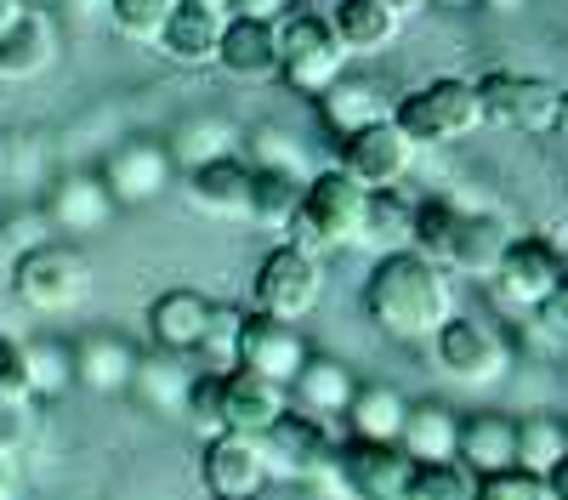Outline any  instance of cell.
Listing matches in <instances>:
<instances>
[{
	"label": "cell",
	"mask_w": 568,
	"mask_h": 500,
	"mask_svg": "<svg viewBox=\"0 0 568 500\" xmlns=\"http://www.w3.org/2000/svg\"><path fill=\"white\" fill-rule=\"evenodd\" d=\"M364 318L387 341H433L444 330V318H455V290L449 273L438 262H426L420 251H387L364 279Z\"/></svg>",
	"instance_id": "6da1fadb"
},
{
	"label": "cell",
	"mask_w": 568,
	"mask_h": 500,
	"mask_svg": "<svg viewBox=\"0 0 568 500\" xmlns=\"http://www.w3.org/2000/svg\"><path fill=\"white\" fill-rule=\"evenodd\" d=\"M358 222H364V188L342 171H318L302 182V205L284 222V245H296L307 256H329L358 239Z\"/></svg>",
	"instance_id": "7a4b0ae2"
},
{
	"label": "cell",
	"mask_w": 568,
	"mask_h": 500,
	"mask_svg": "<svg viewBox=\"0 0 568 500\" xmlns=\"http://www.w3.org/2000/svg\"><path fill=\"white\" fill-rule=\"evenodd\" d=\"M278 85L296 91V98H318L329 80L347 74V45L336 40L324 12H307V7H291L278 23Z\"/></svg>",
	"instance_id": "3957f363"
},
{
	"label": "cell",
	"mask_w": 568,
	"mask_h": 500,
	"mask_svg": "<svg viewBox=\"0 0 568 500\" xmlns=\"http://www.w3.org/2000/svg\"><path fill=\"white\" fill-rule=\"evenodd\" d=\"M393 125L415 149H444V143H455V136H471L484 125L478 85L471 80H426L420 91H409V98L393 109Z\"/></svg>",
	"instance_id": "277c9868"
},
{
	"label": "cell",
	"mask_w": 568,
	"mask_h": 500,
	"mask_svg": "<svg viewBox=\"0 0 568 500\" xmlns=\"http://www.w3.org/2000/svg\"><path fill=\"white\" fill-rule=\"evenodd\" d=\"M251 296H256V313H273V318H307L324 296V256H307L296 245H273L262 262H256V279H251Z\"/></svg>",
	"instance_id": "5b68a950"
},
{
	"label": "cell",
	"mask_w": 568,
	"mask_h": 500,
	"mask_svg": "<svg viewBox=\"0 0 568 500\" xmlns=\"http://www.w3.org/2000/svg\"><path fill=\"white\" fill-rule=\"evenodd\" d=\"M85 290V256L74 245H52V239H40L18 256L12 267V296L29 307V313H63L74 307Z\"/></svg>",
	"instance_id": "8992f818"
},
{
	"label": "cell",
	"mask_w": 568,
	"mask_h": 500,
	"mask_svg": "<svg viewBox=\"0 0 568 500\" xmlns=\"http://www.w3.org/2000/svg\"><path fill=\"white\" fill-rule=\"evenodd\" d=\"M478 85V109H484V125L495 131H517V136H546L551 120H557V85L535 80V74H484L471 80Z\"/></svg>",
	"instance_id": "52a82bcc"
},
{
	"label": "cell",
	"mask_w": 568,
	"mask_h": 500,
	"mask_svg": "<svg viewBox=\"0 0 568 500\" xmlns=\"http://www.w3.org/2000/svg\"><path fill=\"white\" fill-rule=\"evenodd\" d=\"M409 165H415V143L393 125V114L336 143V171L353 176L364 194H375V188H398V182L409 176Z\"/></svg>",
	"instance_id": "ba28073f"
},
{
	"label": "cell",
	"mask_w": 568,
	"mask_h": 500,
	"mask_svg": "<svg viewBox=\"0 0 568 500\" xmlns=\"http://www.w3.org/2000/svg\"><path fill=\"white\" fill-rule=\"evenodd\" d=\"M433 353H438V370L460 387H495L511 370V347L489 325H478V318H444V330L433 336Z\"/></svg>",
	"instance_id": "9c48e42d"
},
{
	"label": "cell",
	"mask_w": 568,
	"mask_h": 500,
	"mask_svg": "<svg viewBox=\"0 0 568 500\" xmlns=\"http://www.w3.org/2000/svg\"><path fill=\"white\" fill-rule=\"evenodd\" d=\"M98 176H103V188H109L114 205H154L171 188L176 165H171V149L165 143H154V136H131V143H120L103 160Z\"/></svg>",
	"instance_id": "30bf717a"
},
{
	"label": "cell",
	"mask_w": 568,
	"mask_h": 500,
	"mask_svg": "<svg viewBox=\"0 0 568 500\" xmlns=\"http://www.w3.org/2000/svg\"><path fill=\"white\" fill-rule=\"evenodd\" d=\"M256 443H262V461H267V478H313L329 455V432H324V421L318 416H302V409H284V416L267 427V432H256Z\"/></svg>",
	"instance_id": "8fae6325"
},
{
	"label": "cell",
	"mask_w": 568,
	"mask_h": 500,
	"mask_svg": "<svg viewBox=\"0 0 568 500\" xmlns=\"http://www.w3.org/2000/svg\"><path fill=\"white\" fill-rule=\"evenodd\" d=\"M313 347L302 341V330L291 325V318H273V313H245L240 325V364L233 370H256L278 387H291V376L302 370V358Z\"/></svg>",
	"instance_id": "7c38bea8"
},
{
	"label": "cell",
	"mask_w": 568,
	"mask_h": 500,
	"mask_svg": "<svg viewBox=\"0 0 568 500\" xmlns=\"http://www.w3.org/2000/svg\"><path fill=\"white\" fill-rule=\"evenodd\" d=\"M200 478L211 489V500H256L267 489V461H262V443L251 432H216L205 443V461Z\"/></svg>",
	"instance_id": "4fadbf2b"
},
{
	"label": "cell",
	"mask_w": 568,
	"mask_h": 500,
	"mask_svg": "<svg viewBox=\"0 0 568 500\" xmlns=\"http://www.w3.org/2000/svg\"><path fill=\"white\" fill-rule=\"evenodd\" d=\"M562 262H568V251L557 239H511L495 267V290L517 307H535L562 285Z\"/></svg>",
	"instance_id": "5bb4252c"
},
{
	"label": "cell",
	"mask_w": 568,
	"mask_h": 500,
	"mask_svg": "<svg viewBox=\"0 0 568 500\" xmlns=\"http://www.w3.org/2000/svg\"><path fill=\"white\" fill-rule=\"evenodd\" d=\"M222 29H227V7H222V0H176V12L165 18L154 45L171 63H182V69H205V63H216Z\"/></svg>",
	"instance_id": "9a60e30c"
},
{
	"label": "cell",
	"mask_w": 568,
	"mask_h": 500,
	"mask_svg": "<svg viewBox=\"0 0 568 500\" xmlns=\"http://www.w3.org/2000/svg\"><path fill=\"white\" fill-rule=\"evenodd\" d=\"M336 472L347 483V500H398L404 483H409V455L398 443H347L336 455Z\"/></svg>",
	"instance_id": "2e32d148"
},
{
	"label": "cell",
	"mask_w": 568,
	"mask_h": 500,
	"mask_svg": "<svg viewBox=\"0 0 568 500\" xmlns=\"http://www.w3.org/2000/svg\"><path fill=\"white\" fill-rule=\"evenodd\" d=\"M182 188L194 200V211H205L216 222H245L251 216V160H240V154L205 160L194 171H182Z\"/></svg>",
	"instance_id": "e0dca14e"
},
{
	"label": "cell",
	"mask_w": 568,
	"mask_h": 500,
	"mask_svg": "<svg viewBox=\"0 0 568 500\" xmlns=\"http://www.w3.org/2000/svg\"><path fill=\"white\" fill-rule=\"evenodd\" d=\"M284 409H291V387H278L256 370H227L222 376V421L227 432H267Z\"/></svg>",
	"instance_id": "ac0fdd59"
},
{
	"label": "cell",
	"mask_w": 568,
	"mask_h": 500,
	"mask_svg": "<svg viewBox=\"0 0 568 500\" xmlns=\"http://www.w3.org/2000/svg\"><path fill=\"white\" fill-rule=\"evenodd\" d=\"M313 109H318V125H324L329 136H336V143L393 114V109H387V98H382V85L364 80V74H342V80H329V85L318 91V98H313Z\"/></svg>",
	"instance_id": "d6986e66"
},
{
	"label": "cell",
	"mask_w": 568,
	"mask_h": 500,
	"mask_svg": "<svg viewBox=\"0 0 568 500\" xmlns=\"http://www.w3.org/2000/svg\"><path fill=\"white\" fill-rule=\"evenodd\" d=\"M114 211H120V205L109 200V188H103L98 171L63 176L58 188H52V200H45V222L63 227V234H98V227H109Z\"/></svg>",
	"instance_id": "ffe728a7"
},
{
	"label": "cell",
	"mask_w": 568,
	"mask_h": 500,
	"mask_svg": "<svg viewBox=\"0 0 568 500\" xmlns=\"http://www.w3.org/2000/svg\"><path fill=\"white\" fill-rule=\"evenodd\" d=\"M216 69L233 80H273L278 69V29L267 18H227L222 45H216Z\"/></svg>",
	"instance_id": "44dd1931"
},
{
	"label": "cell",
	"mask_w": 568,
	"mask_h": 500,
	"mask_svg": "<svg viewBox=\"0 0 568 500\" xmlns=\"http://www.w3.org/2000/svg\"><path fill=\"white\" fill-rule=\"evenodd\" d=\"M205 318H211V302H205L200 290H182V285H176V290L154 296V307H149V336H154V347L171 353V358L200 353Z\"/></svg>",
	"instance_id": "7402d4cb"
},
{
	"label": "cell",
	"mask_w": 568,
	"mask_h": 500,
	"mask_svg": "<svg viewBox=\"0 0 568 500\" xmlns=\"http://www.w3.org/2000/svg\"><path fill=\"white\" fill-rule=\"evenodd\" d=\"M353 370L342 358H329V353H307L302 358V370L291 376V398H296V409L302 416H318V421H329V416H342L347 409V398H353Z\"/></svg>",
	"instance_id": "603a6c76"
},
{
	"label": "cell",
	"mask_w": 568,
	"mask_h": 500,
	"mask_svg": "<svg viewBox=\"0 0 568 500\" xmlns=\"http://www.w3.org/2000/svg\"><path fill=\"white\" fill-rule=\"evenodd\" d=\"M136 376V347L125 336H85L74 347V387H91V392H125Z\"/></svg>",
	"instance_id": "cb8c5ba5"
},
{
	"label": "cell",
	"mask_w": 568,
	"mask_h": 500,
	"mask_svg": "<svg viewBox=\"0 0 568 500\" xmlns=\"http://www.w3.org/2000/svg\"><path fill=\"white\" fill-rule=\"evenodd\" d=\"M404 409H409V398H404L398 387L364 381V387H353V398H347L342 416H347V432H353L358 443H398Z\"/></svg>",
	"instance_id": "d4e9b609"
},
{
	"label": "cell",
	"mask_w": 568,
	"mask_h": 500,
	"mask_svg": "<svg viewBox=\"0 0 568 500\" xmlns=\"http://www.w3.org/2000/svg\"><path fill=\"white\" fill-rule=\"evenodd\" d=\"M398 12L382 7V0H336V12H329V29H336V40L347 45V58H369V52H387V45L398 40Z\"/></svg>",
	"instance_id": "484cf974"
},
{
	"label": "cell",
	"mask_w": 568,
	"mask_h": 500,
	"mask_svg": "<svg viewBox=\"0 0 568 500\" xmlns=\"http://www.w3.org/2000/svg\"><path fill=\"white\" fill-rule=\"evenodd\" d=\"M511 438H517L511 416H471V421L455 427V461L471 478L500 472V467H511Z\"/></svg>",
	"instance_id": "4316f807"
},
{
	"label": "cell",
	"mask_w": 568,
	"mask_h": 500,
	"mask_svg": "<svg viewBox=\"0 0 568 500\" xmlns=\"http://www.w3.org/2000/svg\"><path fill=\"white\" fill-rule=\"evenodd\" d=\"M511 245V227L489 211H466L460 216V234H455V251H449V267L471 273V279H495V267Z\"/></svg>",
	"instance_id": "83f0119b"
},
{
	"label": "cell",
	"mask_w": 568,
	"mask_h": 500,
	"mask_svg": "<svg viewBox=\"0 0 568 500\" xmlns=\"http://www.w3.org/2000/svg\"><path fill=\"white\" fill-rule=\"evenodd\" d=\"M455 416L444 404H409L404 409V427H398V449L409 455V467H433V461H449L455 455Z\"/></svg>",
	"instance_id": "f1b7e54d"
},
{
	"label": "cell",
	"mask_w": 568,
	"mask_h": 500,
	"mask_svg": "<svg viewBox=\"0 0 568 500\" xmlns=\"http://www.w3.org/2000/svg\"><path fill=\"white\" fill-rule=\"evenodd\" d=\"M58 58V29L45 12H23V23L12 34H0V74L7 80H34Z\"/></svg>",
	"instance_id": "f546056e"
},
{
	"label": "cell",
	"mask_w": 568,
	"mask_h": 500,
	"mask_svg": "<svg viewBox=\"0 0 568 500\" xmlns=\"http://www.w3.org/2000/svg\"><path fill=\"white\" fill-rule=\"evenodd\" d=\"M409 216L415 205L398 194V188H375L364 194V222H358V239L375 245V251H409Z\"/></svg>",
	"instance_id": "4dcf8cb0"
},
{
	"label": "cell",
	"mask_w": 568,
	"mask_h": 500,
	"mask_svg": "<svg viewBox=\"0 0 568 500\" xmlns=\"http://www.w3.org/2000/svg\"><path fill=\"white\" fill-rule=\"evenodd\" d=\"M460 205L455 200H420L415 216H409V251H420L426 262L449 267V251H455V234H460Z\"/></svg>",
	"instance_id": "1f68e13d"
},
{
	"label": "cell",
	"mask_w": 568,
	"mask_h": 500,
	"mask_svg": "<svg viewBox=\"0 0 568 500\" xmlns=\"http://www.w3.org/2000/svg\"><path fill=\"white\" fill-rule=\"evenodd\" d=\"M23 381H29V398H63L74 387V347L69 341H23Z\"/></svg>",
	"instance_id": "d6a6232c"
},
{
	"label": "cell",
	"mask_w": 568,
	"mask_h": 500,
	"mask_svg": "<svg viewBox=\"0 0 568 500\" xmlns=\"http://www.w3.org/2000/svg\"><path fill=\"white\" fill-rule=\"evenodd\" d=\"M562 449H568V427L557 416H524L517 421V438H511V467L546 478Z\"/></svg>",
	"instance_id": "836d02e7"
},
{
	"label": "cell",
	"mask_w": 568,
	"mask_h": 500,
	"mask_svg": "<svg viewBox=\"0 0 568 500\" xmlns=\"http://www.w3.org/2000/svg\"><path fill=\"white\" fill-rule=\"evenodd\" d=\"M296 205H302V176H284V171H251V216H245V222L284 227Z\"/></svg>",
	"instance_id": "e575fe53"
},
{
	"label": "cell",
	"mask_w": 568,
	"mask_h": 500,
	"mask_svg": "<svg viewBox=\"0 0 568 500\" xmlns=\"http://www.w3.org/2000/svg\"><path fill=\"white\" fill-rule=\"evenodd\" d=\"M171 149V165H182V171H194V165H205V160H222V154H233V125L227 120H187L182 131H176V143H165Z\"/></svg>",
	"instance_id": "d590c367"
},
{
	"label": "cell",
	"mask_w": 568,
	"mask_h": 500,
	"mask_svg": "<svg viewBox=\"0 0 568 500\" xmlns=\"http://www.w3.org/2000/svg\"><path fill=\"white\" fill-rule=\"evenodd\" d=\"M240 325H245V313L240 307H227V302H211V318H205V336H200V358L211 364V370H233L240 364Z\"/></svg>",
	"instance_id": "8d00e7d4"
},
{
	"label": "cell",
	"mask_w": 568,
	"mask_h": 500,
	"mask_svg": "<svg viewBox=\"0 0 568 500\" xmlns=\"http://www.w3.org/2000/svg\"><path fill=\"white\" fill-rule=\"evenodd\" d=\"M409 494H415V500H471V494H478V478H471L455 455H449V461L415 467V472H409Z\"/></svg>",
	"instance_id": "74e56055"
},
{
	"label": "cell",
	"mask_w": 568,
	"mask_h": 500,
	"mask_svg": "<svg viewBox=\"0 0 568 500\" xmlns=\"http://www.w3.org/2000/svg\"><path fill=\"white\" fill-rule=\"evenodd\" d=\"M131 387L149 398L154 409H182V381H176V364H171V353H160V358H142L136 353V376H131Z\"/></svg>",
	"instance_id": "f35d334b"
},
{
	"label": "cell",
	"mask_w": 568,
	"mask_h": 500,
	"mask_svg": "<svg viewBox=\"0 0 568 500\" xmlns=\"http://www.w3.org/2000/svg\"><path fill=\"white\" fill-rule=\"evenodd\" d=\"M171 12H176V0H109V18L125 40H160Z\"/></svg>",
	"instance_id": "ab89813d"
},
{
	"label": "cell",
	"mask_w": 568,
	"mask_h": 500,
	"mask_svg": "<svg viewBox=\"0 0 568 500\" xmlns=\"http://www.w3.org/2000/svg\"><path fill=\"white\" fill-rule=\"evenodd\" d=\"M182 409H187V421H194L205 438L227 432V421H222V370H205V376H194V381H187V392H182Z\"/></svg>",
	"instance_id": "60d3db41"
},
{
	"label": "cell",
	"mask_w": 568,
	"mask_h": 500,
	"mask_svg": "<svg viewBox=\"0 0 568 500\" xmlns=\"http://www.w3.org/2000/svg\"><path fill=\"white\" fill-rule=\"evenodd\" d=\"M471 500H551V494H546V478H535L524 467H500V472L478 478V494Z\"/></svg>",
	"instance_id": "b9f144b4"
},
{
	"label": "cell",
	"mask_w": 568,
	"mask_h": 500,
	"mask_svg": "<svg viewBox=\"0 0 568 500\" xmlns=\"http://www.w3.org/2000/svg\"><path fill=\"white\" fill-rule=\"evenodd\" d=\"M251 149H256V165H251V171H284V176H302V182H307L302 149H296V143H284L278 131H256V136H251Z\"/></svg>",
	"instance_id": "7bdbcfd3"
},
{
	"label": "cell",
	"mask_w": 568,
	"mask_h": 500,
	"mask_svg": "<svg viewBox=\"0 0 568 500\" xmlns=\"http://www.w3.org/2000/svg\"><path fill=\"white\" fill-rule=\"evenodd\" d=\"M34 398H18V392H0V455H12L23 438H29V427H34V409H29Z\"/></svg>",
	"instance_id": "ee69618b"
},
{
	"label": "cell",
	"mask_w": 568,
	"mask_h": 500,
	"mask_svg": "<svg viewBox=\"0 0 568 500\" xmlns=\"http://www.w3.org/2000/svg\"><path fill=\"white\" fill-rule=\"evenodd\" d=\"M0 392L29 398V381H23V341H12V336H0Z\"/></svg>",
	"instance_id": "f6af8a7d"
},
{
	"label": "cell",
	"mask_w": 568,
	"mask_h": 500,
	"mask_svg": "<svg viewBox=\"0 0 568 500\" xmlns=\"http://www.w3.org/2000/svg\"><path fill=\"white\" fill-rule=\"evenodd\" d=\"M535 325L568 341V290H562V285H557V290H551L546 302H535Z\"/></svg>",
	"instance_id": "bcb514c9"
},
{
	"label": "cell",
	"mask_w": 568,
	"mask_h": 500,
	"mask_svg": "<svg viewBox=\"0 0 568 500\" xmlns=\"http://www.w3.org/2000/svg\"><path fill=\"white\" fill-rule=\"evenodd\" d=\"M222 7H227V18H267V23H278L296 0H222Z\"/></svg>",
	"instance_id": "7dc6e473"
},
{
	"label": "cell",
	"mask_w": 568,
	"mask_h": 500,
	"mask_svg": "<svg viewBox=\"0 0 568 500\" xmlns=\"http://www.w3.org/2000/svg\"><path fill=\"white\" fill-rule=\"evenodd\" d=\"M546 494H551V500H568V449L557 455L551 472H546Z\"/></svg>",
	"instance_id": "c3c4849f"
},
{
	"label": "cell",
	"mask_w": 568,
	"mask_h": 500,
	"mask_svg": "<svg viewBox=\"0 0 568 500\" xmlns=\"http://www.w3.org/2000/svg\"><path fill=\"white\" fill-rule=\"evenodd\" d=\"M23 23V7H18V0H0V34H12Z\"/></svg>",
	"instance_id": "681fc988"
},
{
	"label": "cell",
	"mask_w": 568,
	"mask_h": 500,
	"mask_svg": "<svg viewBox=\"0 0 568 500\" xmlns=\"http://www.w3.org/2000/svg\"><path fill=\"white\" fill-rule=\"evenodd\" d=\"M551 131L568 143V91H557V120H551Z\"/></svg>",
	"instance_id": "f907efd6"
},
{
	"label": "cell",
	"mask_w": 568,
	"mask_h": 500,
	"mask_svg": "<svg viewBox=\"0 0 568 500\" xmlns=\"http://www.w3.org/2000/svg\"><path fill=\"white\" fill-rule=\"evenodd\" d=\"M478 7H489V12H524L529 0H478Z\"/></svg>",
	"instance_id": "816d5d0a"
},
{
	"label": "cell",
	"mask_w": 568,
	"mask_h": 500,
	"mask_svg": "<svg viewBox=\"0 0 568 500\" xmlns=\"http://www.w3.org/2000/svg\"><path fill=\"white\" fill-rule=\"evenodd\" d=\"M0 500H12V461L0 455Z\"/></svg>",
	"instance_id": "f5cc1de1"
},
{
	"label": "cell",
	"mask_w": 568,
	"mask_h": 500,
	"mask_svg": "<svg viewBox=\"0 0 568 500\" xmlns=\"http://www.w3.org/2000/svg\"><path fill=\"white\" fill-rule=\"evenodd\" d=\"M382 7H393V12L404 18V12H420V7H426V0H382Z\"/></svg>",
	"instance_id": "db71d44e"
},
{
	"label": "cell",
	"mask_w": 568,
	"mask_h": 500,
	"mask_svg": "<svg viewBox=\"0 0 568 500\" xmlns=\"http://www.w3.org/2000/svg\"><path fill=\"white\" fill-rule=\"evenodd\" d=\"M426 7H444V12H466V7H478V0H426Z\"/></svg>",
	"instance_id": "11a10c76"
},
{
	"label": "cell",
	"mask_w": 568,
	"mask_h": 500,
	"mask_svg": "<svg viewBox=\"0 0 568 500\" xmlns=\"http://www.w3.org/2000/svg\"><path fill=\"white\" fill-rule=\"evenodd\" d=\"M18 7H23V12H52L58 0H18Z\"/></svg>",
	"instance_id": "9f6ffc18"
},
{
	"label": "cell",
	"mask_w": 568,
	"mask_h": 500,
	"mask_svg": "<svg viewBox=\"0 0 568 500\" xmlns=\"http://www.w3.org/2000/svg\"><path fill=\"white\" fill-rule=\"evenodd\" d=\"M562 290H568V262H562Z\"/></svg>",
	"instance_id": "6f0895ef"
}]
</instances>
